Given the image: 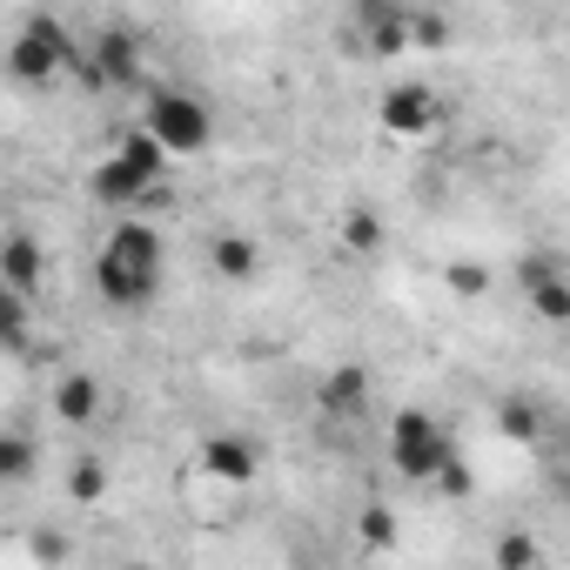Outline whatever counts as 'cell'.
Listing matches in <instances>:
<instances>
[{
	"label": "cell",
	"instance_id": "obj_5",
	"mask_svg": "<svg viewBox=\"0 0 570 570\" xmlns=\"http://www.w3.org/2000/svg\"><path fill=\"white\" fill-rule=\"evenodd\" d=\"M376 121H383V135H396V141H423V135L443 121V101H436V88L403 81V88H390V95H383Z\"/></svg>",
	"mask_w": 570,
	"mask_h": 570
},
{
	"label": "cell",
	"instance_id": "obj_11",
	"mask_svg": "<svg viewBox=\"0 0 570 570\" xmlns=\"http://www.w3.org/2000/svg\"><path fill=\"white\" fill-rule=\"evenodd\" d=\"M55 416H61V423H95V416H101V383H95L88 370H68V376L55 383Z\"/></svg>",
	"mask_w": 570,
	"mask_h": 570
},
{
	"label": "cell",
	"instance_id": "obj_19",
	"mask_svg": "<svg viewBox=\"0 0 570 570\" xmlns=\"http://www.w3.org/2000/svg\"><path fill=\"white\" fill-rule=\"evenodd\" d=\"M343 242H350L356 255H376V248H383V222H376L370 208H350V215H343Z\"/></svg>",
	"mask_w": 570,
	"mask_h": 570
},
{
	"label": "cell",
	"instance_id": "obj_3",
	"mask_svg": "<svg viewBox=\"0 0 570 570\" xmlns=\"http://www.w3.org/2000/svg\"><path fill=\"white\" fill-rule=\"evenodd\" d=\"M68 61H75V35H68L55 14H35V21L8 41V75H14L21 88H48L55 75H68Z\"/></svg>",
	"mask_w": 570,
	"mask_h": 570
},
{
	"label": "cell",
	"instance_id": "obj_12",
	"mask_svg": "<svg viewBox=\"0 0 570 570\" xmlns=\"http://www.w3.org/2000/svg\"><path fill=\"white\" fill-rule=\"evenodd\" d=\"M208 262H215V275H222V282H255L262 248H255L248 235H215V242H208Z\"/></svg>",
	"mask_w": 570,
	"mask_h": 570
},
{
	"label": "cell",
	"instance_id": "obj_1",
	"mask_svg": "<svg viewBox=\"0 0 570 570\" xmlns=\"http://www.w3.org/2000/svg\"><path fill=\"white\" fill-rule=\"evenodd\" d=\"M95 289L108 309H148L161 296V235L148 222H121L95 262Z\"/></svg>",
	"mask_w": 570,
	"mask_h": 570
},
{
	"label": "cell",
	"instance_id": "obj_9",
	"mask_svg": "<svg viewBox=\"0 0 570 570\" xmlns=\"http://www.w3.org/2000/svg\"><path fill=\"white\" fill-rule=\"evenodd\" d=\"M316 410H323L330 423L363 416V410H370V370H363V363H336V370L323 376V390H316Z\"/></svg>",
	"mask_w": 570,
	"mask_h": 570
},
{
	"label": "cell",
	"instance_id": "obj_22",
	"mask_svg": "<svg viewBox=\"0 0 570 570\" xmlns=\"http://www.w3.org/2000/svg\"><path fill=\"white\" fill-rule=\"evenodd\" d=\"M363 550H396V517L376 503V510H363Z\"/></svg>",
	"mask_w": 570,
	"mask_h": 570
},
{
	"label": "cell",
	"instance_id": "obj_15",
	"mask_svg": "<svg viewBox=\"0 0 570 570\" xmlns=\"http://www.w3.org/2000/svg\"><path fill=\"white\" fill-rule=\"evenodd\" d=\"M115 155H121V161H135L141 175H155V181H161V161H168V155H161V141H155L148 128H128V135L115 141Z\"/></svg>",
	"mask_w": 570,
	"mask_h": 570
},
{
	"label": "cell",
	"instance_id": "obj_16",
	"mask_svg": "<svg viewBox=\"0 0 570 570\" xmlns=\"http://www.w3.org/2000/svg\"><path fill=\"white\" fill-rule=\"evenodd\" d=\"M497 430H503L510 443H537V430H543V410H537V403H523V396H510V403L497 410Z\"/></svg>",
	"mask_w": 570,
	"mask_h": 570
},
{
	"label": "cell",
	"instance_id": "obj_2",
	"mask_svg": "<svg viewBox=\"0 0 570 570\" xmlns=\"http://www.w3.org/2000/svg\"><path fill=\"white\" fill-rule=\"evenodd\" d=\"M141 88V128L161 141V155H202L208 141H215V115H208V101H195V95H181V88H168V81H135Z\"/></svg>",
	"mask_w": 570,
	"mask_h": 570
},
{
	"label": "cell",
	"instance_id": "obj_13",
	"mask_svg": "<svg viewBox=\"0 0 570 570\" xmlns=\"http://www.w3.org/2000/svg\"><path fill=\"white\" fill-rule=\"evenodd\" d=\"M41 463V450L21 436V430H0V483H28Z\"/></svg>",
	"mask_w": 570,
	"mask_h": 570
},
{
	"label": "cell",
	"instance_id": "obj_6",
	"mask_svg": "<svg viewBox=\"0 0 570 570\" xmlns=\"http://www.w3.org/2000/svg\"><path fill=\"white\" fill-rule=\"evenodd\" d=\"M81 55L95 61L101 88H135V81H141V55H148V41H141L135 28H101L95 48H81Z\"/></svg>",
	"mask_w": 570,
	"mask_h": 570
},
{
	"label": "cell",
	"instance_id": "obj_23",
	"mask_svg": "<svg viewBox=\"0 0 570 570\" xmlns=\"http://www.w3.org/2000/svg\"><path fill=\"white\" fill-rule=\"evenodd\" d=\"M537 563V543L530 537H503L497 543V570H530Z\"/></svg>",
	"mask_w": 570,
	"mask_h": 570
},
{
	"label": "cell",
	"instance_id": "obj_21",
	"mask_svg": "<svg viewBox=\"0 0 570 570\" xmlns=\"http://www.w3.org/2000/svg\"><path fill=\"white\" fill-rule=\"evenodd\" d=\"M443 282H450V296H483V289H490V268H483V262H450Z\"/></svg>",
	"mask_w": 570,
	"mask_h": 570
},
{
	"label": "cell",
	"instance_id": "obj_8",
	"mask_svg": "<svg viewBox=\"0 0 570 570\" xmlns=\"http://www.w3.org/2000/svg\"><path fill=\"white\" fill-rule=\"evenodd\" d=\"M195 463H202L215 483H255V470H262V450H255L248 436H235V430H215V436H202Z\"/></svg>",
	"mask_w": 570,
	"mask_h": 570
},
{
	"label": "cell",
	"instance_id": "obj_24",
	"mask_svg": "<svg viewBox=\"0 0 570 570\" xmlns=\"http://www.w3.org/2000/svg\"><path fill=\"white\" fill-rule=\"evenodd\" d=\"M416 8H443V0H416Z\"/></svg>",
	"mask_w": 570,
	"mask_h": 570
},
{
	"label": "cell",
	"instance_id": "obj_10",
	"mask_svg": "<svg viewBox=\"0 0 570 570\" xmlns=\"http://www.w3.org/2000/svg\"><path fill=\"white\" fill-rule=\"evenodd\" d=\"M41 275H48V262H41L35 235H8V242H0V282H14L21 296H35Z\"/></svg>",
	"mask_w": 570,
	"mask_h": 570
},
{
	"label": "cell",
	"instance_id": "obj_14",
	"mask_svg": "<svg viewBox=\"0 0 570 570\" xmlns=\"http://www.w3.org/2000/svg\"><path fill=\"white\" fill-rule=\"evenodd\" d=\"M530 309H537L543 323H563V316H570V289H563V275H550V268H537V275H530Z\"/></svg>",
	"mask_w": 570,
	"mask_h": 570
},
{
	"label": "cell",
	"instance_id": "obj_7",
	"mask_svg": "<svg viewBox=\"0 0 570 570\" xmlns=\"http://www.w3.org/2000/svg\"><path fill=\"white\" fill-rule=\"evenodd\" d=\"M88 195H95V202H108V208H141V202H161V181H155V175H141L135 161L108 155V161H95V168H88Z\"/></svg>",
	"mask_w": 570,
	"mask_h": 570
},
{
	"label": "cell",
	"instance_id": "obj_17",
	"mask_svg": "<svg viewBox=\"0 0 570 570\" xmlns=\"http://www.w3.org/2000/svg\"><path fill=\"white\" fill-rule=\"evenodd\" d=\"M68 497H75V503H101V497H108V463L81 456V463L68 470Z\"/></svg>",
	"mask_w": 570,
	"mask_h": 570
},
{
	"label": "cell",
	"instance_id": "obj_4",
	"mask_svg": "<svg viewBox=\"0 0 570 570\" xmlns=\"http://www.w3.org/2000/svg\"><path fill=\"white\" fill-rule=\"evenodd\" d=\"M390 456H396V470H403L410 483H430V476L456 456V443H450V430H443L430 410H403V416L390 423Z\"/></svg>",
	"mask_w": 570,
	"mask_h": 570
},
{
	"label": "cell",
	"instance_id": "obj_18",
	"mask_svg": "<svg viewBox=\"0 0 570 570\" xmlns=\"http://www.w3.org/2000/svg\"><path fill=\"white\" fill-rule=\"evenodd\" d=\"M410 48H450V21L436 8H416V0H410Z\"/></svg>",
	"mask_w": 570,
	"mask_h": 570
},
{
	"label": "cell",
	"instance_id": "obj_20",
	"mask_svg": "<svg viewBox=\"0 0 570 570\" xmlns=\"http://www.w3.org/2000/svg\"><path fill=\"white\" fill-rule=\"evenodd\" d=\"M28 336V296L14 282H0V343H21Z\"/></svg>",
	"mask_w": 570,
	"mask_h": 570
}]
</instances>
